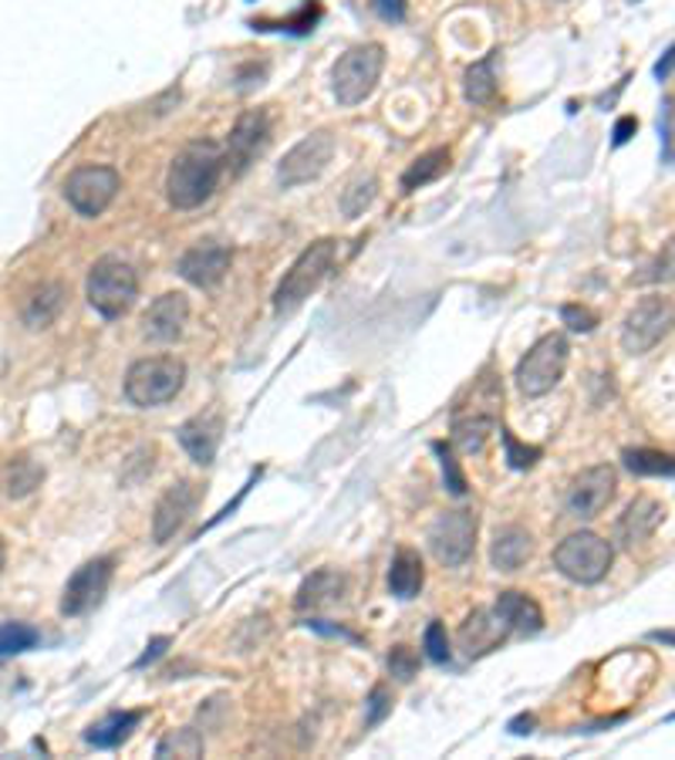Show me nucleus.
Segmentation results:
<instances>
[{"instance_id": "21", "label": "nucleus", "mask_w": 675, "mask_h": 760, "mask_svg": "<svg viewBox=\"0 0 675 760\" xmlns=\"http://www.w3.org/2000/svg\"><path fill=\"white\" fill-rule=\"evenodd\" d=\"M662 521H665V507H662L655 497H635V501L625 507L622 521H618V541H622V547H638V544H645V541L658 531Z\"/></svg>"}, {"instance_id": "47", "label": "nucleus", "mask_w": 675, "mask_h": 760, "mask_svg": "<svg viewBox=\"0 0 675 760\" xmlns=\"http://www.w3.org/2000/svg\"><path fill=\"white\" fill-rule=\"evenodd\" d=\"M635 132H638V119H635V116L618 119V126H615V146H625Z\"/></svg>"}, {"instance_id": "12", "label": "nucleus", "mask_w": 675, "mask_h": 760, "mask_svg": "<svg viewBox=\"0 0 675 760\" xmlns=\"http://www.w3.org/2000/svg\"><path fill=\"white\" fill-rule=\"evenodd\" d=\"M331 156H335V136L331 132H311L298 146H291L284 152V159L277 166V182L284 189L305 186L328 169Z\"/></svg>"}, {"instance_id": "3", "label": "nucleus", "mask_w": 675, "mask_h": 760, "mask_svg": "<svg viewBox=\"0 0 675 760\" xmlns=\"http://www.w3.org/2000/svg\"><path fill=\"white\" fill-rule=\"evenodd\" d=\"M335 254H338V247L328 237L301 250V257L291 264V270L284 274V280L277 284V292H274V312L280 318L295 315L321 288V280L328 277V270L335 264Z\"/></svg>"}, {"instance_id": "4", "label": "nucleus", "mask_w": 675, "mask_h": 760, "mask_svg": "<svg viewBox=\"0 0 675 760\" xmlns=\"http://www.w3.org/2000/svg\"><path fill=\"white\" fill-rule=\"evenodd\" d=\"M182 386H186V362L176 355L139 358L126 372V396L139 409H152V406L176 399L182 393Z\"/></svg>"}, {"instance_id": "14", "label": "nucleus", "mask_w": 675, "mask_h": 760, "mask_svg": "<svg viewBox=\"0 0 675 760\" xmlns=\"http://www.w3.org/2000/svg\"><path fill=\"white\" fill-rule=\"evenodd\" d=\"M615 487H618V477H615V470L608 463L588 466L585 473H577L574 484H570L567 511L574 517H595V514H602L612 504Z\"/></svg>"}, {"instance_id": "40", "label": "nucleus", "mask_w": 675, "mask_h": 760, "mask_svg": "<svg viewBox=\"0 0 675 760\" xmlns=\"http://www.w3.org/2000/svg\"><path fill=\"white\" fill-rule=\"evenodd\" d=\"M318 18H321V8L318 4H308L301 8V14L298 18H291V21H280V24H254V28H277V31H295V34H308V31H315V24H318Z\"/></svg>"}, {"instance_id": "7", "label": "nucleus", "mask_w": 675, "mask_h": 760, "mask_svg": "<svg viewBox=\"0 0 675 760\" xmlns=\"http://www.w3.org/2000/svg\"><path fill=\"white\" fill-rule=\"evenodd\" d=\"M567 338L560 332H550L544 338L534 342V348L517 362V389L527 396V399H540L547 396L560 378H564V368H567Z\"/></svg>"}, {"instance_id": "39", "label": "nucleus", "mask_w": 675, "mask_h": 760, "mask_svg": "<svg viewBox=\"0 0 675 760\" xmlns=\"http://www.w3.org/2000/svg\"><path fill=\"white\" fill-rule=\"evenodd\" d=\"M500 436H504V446H507V463H510L514 470H527V466H534V463H537V456H540V450H537V446H524V443H517V436H514L510 430H500Z\"/></svg>"}, {"instance_id": "24", "label": "nucleus", "mask_w": 675, "mask_h": 760, "mask_svg": "<svg viewBox=\"0 0 675 760\" xmlns=\"http://www.w3.org/2000/svg\"><path fill=\"white\" fill-rule=\"evenodd\" d=\"M494 609H497V612L510 622V629L520 632V635H537V632L544 629V612H540V605H537L530 595H524V592H500Z\"/></svg>"}, {"instance_id": "9", "label": "nucleus", "mask_w": 675, "mask_h": 760, "mask_svg": "<svg viewBox=\"0 0 675 760\" xmlns=\"http://www.w3.org/2000/svg\"><path fill=\"white\" fill-rule=\"evenodd\" d=\"M672 328H675V305L662 295H648L628 312V318L622 325V348L628 355H645Z\"/></svg>"}, {"instance_id": "19", "label": "nucleus", "mask_w": 675, "mask_h": 760, "mask_svg": "<svg viewBox=\"0 0 675 760\" xmlns=\"http://www.w3.org/2000/svg\"><path fill=\"white\" fill-rule=\"evenodd\" d=\"M186 322H189V302H186V295L169 292V295H159L149 305V312L142 318V332L152 342H176L182 335Z\"/></svg>"}, {"instance_id": "32", "label": "nucleus", "mask_w": 675, "mask_h": 760, "mask_svg": "<svg viewBox=\"0 0 675 760\" xmlns=\"http://www.w3.org/2000/svg\"><path fill=\"white\" fill-rule=\"evenodd\" d=\"M375 197H378V179H375L371 172H358V176L345 186V194H341V214H345L348 220H355V217H361V214L375 204Z\"/></svg>"}, {"instance_id": "46", "label": "nucleus", "mask_w": 675, "mask_h": 760, "mask_svg": "<svg viewBox=\"0 0 675 760\" xmlns=\"http://www.w3.org/2000/svg\"><path fill=\"white\" fill-rule=\"evenodd\" d=\"M308 629L325 632V635H338V639H348V642H361L355 632H348V629H341V625H328V622H321V619H311V622H308Z\"/></svg>"}, {"instance_id": "37", "label": "nucleus", "mask_w": 675, "mask_h": 760, "mask_svg": "<svg viewBox=\"0 0 675 760\" xmlns=\"http://www.w3.org/2000/svg\"><path fill=\"white\" fill-rule=\"evenodd\" d=\"M389 673L399 680V683H409L416 673H419V655L409 649V645H396L389 652Z\"/></svg>"}, {"instance_id": "51", "label": "nucleus", "mask_w": 675, "mask_h": 760, "mask_svg": "<svg viewBox=\"0 0 675 760\" xmlns=\"http://www.w3.org/2000/svg\"><path fill=\"white\" fill-rule=\"evenodd\" d=\"M4 557H8L4 554V541H0V572H4Z\"/></svg>"}, {"instance_id": "20", "label": "nucleus", "mask_w": 675, "mask_h": 760, "mask_svg": "<svg viewBox=\"0 0 675 760\" xmlns=\"http://www.w3.org/2000/svg\"><path fill=\"white\" fill-rule=\"evenodd\" d=\"M220 440H224V420L217 413H200V416H192L179 426L182 450L189 453L192 463H200V466H210L217 460Z\"/></svg>"}, {"instance_id": "6", "label": "nucleus", "mask_w": 675, "mask_h": 760, "mask_svg": "<svg viewBox=\"0 0 675 760\" xmlns=\"http://www.w3.org/2000/svg\"><path fill=\"white\" fill-rule=\"evenodd\" d=\"M612 557H615V551L605 537H598L595 531H577L557 544L554 567L577 585H598L608 575Z\"/></svg>"}, {"instance_id": "23", "label": "nucleus", "mask_w": 675, "mask_h": 760, "mask_svg": "<svg viewBox=\"0 0 675 760\" xmlns=\"http://www.w3.org/2000/svg\"><path fill=\"white\" fill-rule=\"evenodd\" d=\"M530 554H534V537L524 527H504L490 544V561L497 572H517Z\"/></svg>"}, {"instance_id": "27", "label": "nucleus", "mask_w": 675, "mask_h": 760, "mask_svg": "<svg viewBox=\"0 0 675 760\" xmlns=\"http://www.w3.org/2000/svg\"><path fill=\"white\" fill-rule=\"evenodd\" d=\"M345 595V575L335 572V567H321V572H315L301 592H298V609L308 612V609H325V605H335L341 602Z\"/></svg>"}, {"instance_id": "22", "label": "nucleus", "mask_w": 675, "mask_h": 760, "mask_svg": "<svg viewBox=\"0 0 675 760\" xmlns=\"http://www.w3.org/2000/svg\"><path fill=\"white\" fill-rule=\"evenodd\" d=\"M142 723V710H119V713H109L106 720L91 723L85 730V743L95 747V750H116L119 743L129 740V733Z\"/></svg>"}, {"instance_id": "28", "label": "nucleus", "mask_w": 675, "mask_h": 760, "mask_svg": "<svg viewBox=\"0 0 675 760\" xmlns=\"http://www.w3.org/2000/svg\"><path fill=\"white\" fill-rule=\"evenodd\" d=\"M463 95H466L469 106H490L497 99V58L494 55H487L484 61L466 68Z\"/></svg>"}, {"instance_id": "38", "label": "nucleus", "mask_w": 675, "mask_h": 760, "mask_svg": "<svg viewBox=\"0 0 675 760\" xmlns=\"http://www.w3.org/2000/svg\"><path fill=\"white\" fill-rule=\"evenodd\" d=\"M658 132H662V159L675 162V99H662V119H658Z\"/></svg>"}, {"instance_id": "48", "label": "nucleus", "mask_w": 675, "mask_h": 760, "mask_svg": "<svg viewBox=\"0 0 675 760\" xmlns=\"http://www.w3.org/2000/svg\"><path fill=\"white\" fill-rule=\"evenodd\" d=\"M672 68H675V45H672V48L665 51V58L655 65V78H658V81H665V78L672 75Z\"/></svg>"}, {"instance_id": "43", "label": "nucleus", "mask_w": 675, "mask_h": 760, "mask_svg": "<svg viewBox=\"0 0 675 760\" xmlns=\"http://www.w3.org/2000/svg\"><path fill=\"white\" fill-rule=\"evenodd\" d=\"M393 710V697H389V690L385 687H375L371 690V697H368V717H365V723L368 727H375V723H381L385 720V713Z\"/></svg>"}, {"instance_id": "30", "label": "nucleus", "mask_w": 675, "mask_h": 760, "mask_svg": "<svg viewBox=\"0 0 675 760\" xmlns=\"http://www.w3.org/2000/svg\"><path fill=\"white\" fill-rule=\"evenodd\" d=\"M625 466L632 473H638V477H675V456L662 453V450H625L622 453Z\"/></svg>"}, {"instance_id": "1", "label": "nucleus", "mask_w": 675, "mask_h": 760, "mask_svg": "<svg viewBox=\"0 0 675 760\" xmlns=\"http://www.w3.org/2000/svg\"><path fill=\"white\" fill-rule=\"evenodd\" d=\"M227 162L224 149L210 139H197L182 146V152L172 159L169 176H166V197L176 210H197L204 207L214 189L220 186Z\"/></svg>"}, {"instance_id": "49", "label": "nucleus", "mask_w": 675, "mask_h": 760, "mask_svg": "<svg viewBox=\"0 0 675 760\" xmlns=\"http://www.w3.org/2000/svg\"><path fill=\"white\" fill-rule=\"evenodd\" d=\"M530 727H534V717H530V713H524V717H517V720L510 723L514 733H530Z\"/></svg>"}, {"instance_id": "33", "label": "nucleus", "mask_w": 675, "mask_h": 760, "mask_svg": "<svg viewBox=\"0 0 675 760\" xmlns=\"http://www.w3.org/2000/svg\"><path fill=\"white\" fill-rule=\"evenodd\" d=\"M207 743L204 733L192 727H179L172 733H166L156 747V757H204Z\"/></svg>"}, {"instance_id": "17", "label": "nucleus", "mask_w": 675, "mask_h": 760, "mask_svg": "<svg viewBox=\"0 0 675 760\" xmlns=\"http://www.w3.org/2000/svg\"><path fill=\"white\" fill-rule=\"evenodd\" d=\"M270 142V119L267 112L260 109H250L237 119L234 132H230V142H227V152H224V162L234 176L247 172V166L264 152V146Z\"/></svg>"}, {"instance_id": "29", "label": "nucleus", "mask_w": 675, "mask_h": 760, "mask_svg": "<svg viewBox=\"0 0 675 760\" xmlns=\"http://www.w3.org/2000/svg\"><path fill=\"white\" fill-rule=\"evenodd\" d=\"M44 481V466L34 463L31 456H14L8 466H4V494L8 497H28L41 487Z\"/></svg>"}, {"instance_id": "8", "label": "nucleus", "mask_w": 675, "mask_h": 760, "mask_svg": "<svg viewBox=\"0 0 675 760\" xmlns=\"http://www.w3.org/2000/svg\"><path fill=\"white\" fill-rule=\"evenodd\" d=\"M381 68H385V48L375 41L358 45L348 55H341V61L335 65V75H331V88H335L338 106L365 102L381 78Z\"/></svg>"}, {"instance_id": "35", "label": "nucleus", "mask_w": 675, "mask_h": 760, "mask_svg": "<svg viewBox=\"0 0 675 760\" xmlns=\"http://www.w3.org/2000/svg\"><path fill=\"white\" fill-rule=\"evenodd\" d=\"M433 450L439 453V463H443V481H446V491L453 497H466V477H463V470H459V460L453 453L449 443H433Z\"/></svg>"}, {"instance_id": "25", "label": "nucleus", "mask_w": 675, "mask_h": 760, "mask_svg": "<svg viewBox=\"0 0 675 760\" xmlns=\"http://www.w3.org/2000/svg\"><path fill=\"white\" fill-rule=\"evenodd\" d=\"M423 582H426V567H423L419 551L403 547V551L393 557V567H389V592H393L396 599L406 602V599H416V595H419Z\"/></svg>"}, {"instance_id": "26", "label": "nucleus", "mask_w": 675, "mask_h": 760, "mask_svg": "<svg viewBox=\"0 0 675 760\" xmlns=\"http://www.w3.org/2000/svg\"><path fill=\"white\" fill-rule=\"evenodd\" d=\"M64 284H58V280H51V284H41V288L28 298V305H24V325L31 328V332H41V328H51L54 322H58V315H61V308H64Z\"/></svg>"}, {"instance_id": "18", "label": "nucleus", "mask_w": 675, "mask_h": 760, "mask_svg": "<svg viewBox=\"0 0 675 760\" xmlns=\"http://www.w3.org/2000/svg\"><path fill=\"white\" fill-rule=\"evenodd\" d=\"M510 622L497 609H473L466 622L459 625V649L466 659H479L494 649H500L510 635Z\"/></svg>"}, {"instance_id": "34", "label": "nucleus", "mask_w": 675, "mask_h": 760, "mask_svg": "<svg viewBox=\"0 0 675 760\" xmlns=\"http://www.w3.org/2000/svg\"><path fill=\"white\" fill-rule=\"evenodd\" d=\"M41 639V632L28 622H4L0 625V659H8V655H21L28 649H34Z\"/></svg>"}, {"instance_id": "11", "label": "nucleus", "mask_w": 675, "mask_h": 760, "mask_svg": "<svg viewBox=\"0 0 675 760\" xmlns=\"http://www.w3.org/2000/svg\"><path fill=\"white\" fill-rule=\"evenodd\" d=\"M112 572H116V561L112 557H91L85 561L78 572L68 579L64 595H61V615L78 619L88 615L91 609H99L109 585H112Z\"/></svg>"}, {"instance_id": "13", "label": "nucleus", "mask_w": 675, "mask_h": 760, "mask_svg": "<svg viewBox=\"0 0 675 760\" xmlns=\"http://www.w3.org/2000/svg\"><path fill=\"white\" fill-rule=\"evenodd\" d=\"M476 514L473 511H446L429 527V547L439 564L459 567L473 557L476 547Z\"/></svg>"}, {"instance_id": "5", "label": "nucleus", "mask_w": 675, "mask_h": 760, "mask_svg": "<svg viewBox=\"0 0 675 760\" xmlns=\"http://www.w3.org/2000/svg\"><path fill=\"white\" fill-rule=\"evenodd\" d=\"M85 295H88V305L102 318H122L139 298V277L129 260L102 257V260H95V267L88 274Z\"/></svg>"}, {"instance_id": "36", "label": "nucleus", "mask_w": 675, "mask_h": 760, "mask_svg": "<svg viewBox=\"0 0 675 760\" xmlns=\"http://www.w3.org/2000/svg\"><path fill=\"white\" fill-rule=\"evenodd\" d=\"M635 280L638 284H665V280H675V237L662 247V254Z\"/></svg>"}, {"instance_id": "15", "label": "nucleus", "mask_w": 675, "mask_h": 760, "mask_svg": "<svg viewBox=\"0 0 675 760\" xmlns=\"http://www.w3.org/2000/svg\"><path fill=\"white\" fill-rule=\"evenodd\" d=\"M230 260H234V250L227 244H220V240H200V244H192L179 257L176 270H179L182 280L197 284V288H217V284L230 270Z\"/></svg>"}, {"instance_id": "52", "label": "nucleus", "mask_w": 675, "mask_h": 760, "mask_svg": "<svg viewBox=\"0 0 675 760\" xmlns=\"http://www.w3.org/2000/svg\"><path fill=\"white\" fill-rule=\"evenodd\" d=\"M668 720H675V713H672V717H668Z\"/></svg>"}, {"instance_id": "31", "label": "nucleus", "mask_w": 675, "mask_h": 760, "mask_svg": "<svg viewBox=\"0 0 675 760\" xmlns=\"http://www.w3.org/2000/svg\"><path fill=\"white\" fill-rule=\"evenodd\" d=\"M446 169H449V152H446V149H433V152L419 156V159L403 172V189H406V194H413V189H419V186H426V182H436Z\"/></svg>"}, {"instance_id": "10", "label": "nucleus", "mask_w": 675, "mask_h": 760, "mask_svg": "<svg viewBox=\"0 0 675 760\" xmlns=\"http://www.w3.org/2000/svg\"><path fill=\"white\" fill-rule=\"evenodd\" d=\"M119 172L112 166H78L64 182V200L78 217H102L119 194Z\"/></svg>"}, {"instance_id": "45", "label": "nucleus", "mask_w": 675, "mask_h": 760, "mask_svg": "<svg viewBox=\"0 0 675 760\" xmlns=\"http://www.w3.org/2000/svg\"><path fill=\"white\" fill-rule=\"evenodd\" d=\"M169 642H172L169 635H159V639H152V642L146 645V652L139 655V662H136V670H146V667H149V662H156V659H159V655L166 652V645H169Z\"/></svg>"}, {"instance_id": "44", "label": "nucleus", "mask_w": 675, "mask_h": 760, "mask_svg": "<svg viewBox=\"0 0 675 760\" xmlns=\"http://www.w3.org/2000/svg\"><path fill=\"white\" fill-rule=\"evenodd\" d=\"M375 14L385 21V24H399L406 21V0H371Z\"/></svg>"}, {"instance_id": "50", "label": "nucleus", "mask_w": 675, "mask_h": 760, "mask_svg": "<svg viewBox=\"0 0 675 760\" xmlns=\"http://www.w3.org/2000/svg\"><path fill=\"white\" fill-rule=\"evenodd\" d=\"M652 639L662 645H675V632H652Z\"/></svg>"}, {"instance_id": "2", "label": "nucleus", "mask_w": 675, "mask_h": 760, "mask_svg": "<svg viewBox=\"0 0 675 760\" xmlns=\"http://www.w3.org/2000/svg\"><path fill=\"white\" fill-rule=\"evenodd\" d=\"M500 409H504L500 378L490 372L479 375L473 389L453 406V443L463 453H479L500 423Z\"/></svg>"}, {"instance_id": "41", "label": "nucleus", "mask_w": 675, "mask_h": 760, "mask_svg": "<svg viewBox=\"0 0 675 760\" xmlns=\"http://www.w3.org/2000/svg\"><path fill=\"white\" fill-rule=\"evenodd\" d=\"M426 655L433 662H449V639H446V625L443 622H429L426 625Z\"/></svg>"}, {"instance_id": "16", "label": "nucleus", "mask_w": 675, "mask_h": 760, "mask_svg": "<svg viewBox=\"0 0 675 760\" xmlns=\"http://www.w3.org/2000/svg\"><path fill=\"white\" fill-rule=\"evenodd\" d=\"M200 484L192 481H176L156 504V514H152V537L159 544H166L169 537H176L182 531V524L197 514L200 507Z\"/></svg>"}, {"instance_id": "42", "label": "nucleus", "mask_w": 675, "mask_h": 760, "mask_svg": "<svg viewBox=\"0 0 675 760\" xmlns=\"http://www.w3.org/2000/svg\"><path fill=\"white\" fill-rule=\"evenodd\" d=\"M560 318L570 332H592L598 325V315L585 305H564L560 308Z\"/></svg>"}]
</instances>
